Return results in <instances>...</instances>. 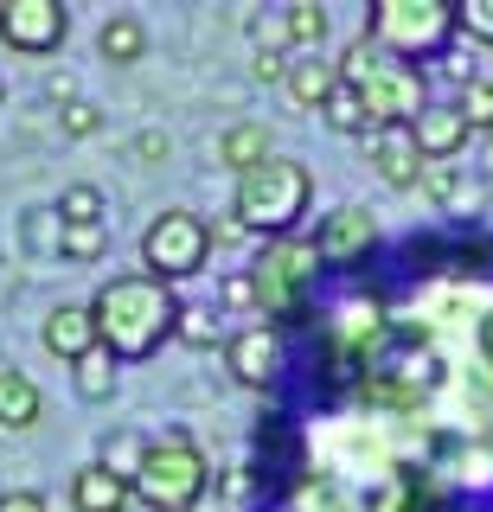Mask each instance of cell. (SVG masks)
Here are the masks:
<instances>
[{
    "label": "cell",
    "mask_w": 493,
    "mask_h": 512,
    "mask_svg": "<svg viewBox=\"0 0 493 512\" xmlns=\"http://www.w3.org/2000/svg\"><path fill=\"white\" fill-rule=\"evenodd\" d=\"M90 320H97V346L109 352L116 365H135V359H154L161 340H173L180 327V295L154 276H109L90 301Z\"/></svg>",
    "instance_id": "obj_1"
},
{
    "label": "cell",
    "mask_w": 493,
    "mask_h": 512,
    "mask_svg": "<svg viewBox=\"0 0 493 512\" xmlns=\"http://www.w3.org/2000/svg\"><path fill=\"white\" fill-rule=\"evenodd\" d=\"M308 205H314V173L289 154H269L263 167L237 173L231 218H237V231H257V237H295Z\"/></svg>",
    "instance_id": "obj_2"
},
{
    "label": "cell",
    "mask_w": 493,
    "mask_h": 512,
    "mask_svg": "<svg viewBox=\"0 0 493 512\" xmlns=\"http://www.w3.org/2000/svg\"><path fill=\"white\" fill-rule=\"evenodd\" d=\"M314 269H321L314 237H269L250 263V295H257L263 320H276V327L314 320Z\"/></svg>",
    "instance_id": "obj_3"
},
{
    "label": "cell",
    "mask_w": 493,
    "mask_h": 512,
    "mask_svg": "<svg viewBox=\"0 0 493 512\" xmlns=\"http://www.w3.org/2000/svg\"><path fill=\"white\" fill-rule=\"evenodd\" d=\"M205 487H212V468H205L199 442L186 436V429H167V436H148V455H141V468L129 480V493L148 512H193L205 500Z\"/></svg>",
    "instance_id": "obj_4"
},
{
    "label": "cell",
    "mask_w": 493,
    "mask_h": 512,
    "mask_svg": "<svg viewBox=\"0 0 493 512\" xmlns=\"http://www.w3.org/2000/svg\"><path fill=\"white\" fill-rule=\"evenodd\" d=\"M455 7L449 0H372L365 7V39L385 58L410 64V58H442L455 45Z\"/></svg>",
    "instance_id": "obj_5"
},
{
    "label": "cell",
    "mask_w": 493,
    "mask_h": 512,
    "mask_svg": "<svg viewBox=\"0 0 493 512\" xmlns=\"http://www.w3.org/2000/svg\"><path fill=\"white\" fill-rule=\"evenodd\" d=\"M205 256H212V231H205L199 212H161L141 231V276L154 282H186L205 269Z\"/></svg>",
    "instance_id": "obj_6"
},
{
    "label": "cell",
    "mask_w": 493,
    "mask_h": 512,
    "mask_svg": "<svg viewBox=\"0 0 493 512\" xmlns=\"http://www.w3.org/2000/svg\"><path fill=\"white\" fill-rule=\"evenodd\" d=\"M353 90H359L365 122H372V128H410V122H417L423 109H429L423 71H417V64H397V58H378Z\"/></svg>",
    "instance_id": "obj_7"
},
{
    "label": "cell",
    "mask_w": 493,
    "mask_h": 512,
    "mask_svg": "<svg viewBox=\"0 0 493 512\" xmlns=\"http://www.w3.org/2000/svg\"><path fill=\"white\" fill-rule=\"evenodd\" d=\"M65 39H71L65 0H0V45L26 58H52Z\"/></svg>",
    "instance_id": "obj_8"
},
{
    "label": "cell",
    "mask_w": 493,
    "mask_h": 512,
    "mask_svg": "<svg viewBox=\"0 0 493 512\" xmlns=\"http://www.w3.org/2000/svg\"><path fill=\"white\" fill-rule=\"evenodd\" d=\"M372 250H378V218L365 212V205H340V212H327L321 231H314V256L333 263V269H353Z\"/></svg>",
    "instance_id": "obj_9"
},
{
    "label": "cell",
    "mask_w": 493,
    "mask_h": 512,
    "mask_svg": "<svg viewBox=\"0 0 493 512\" xmlns=\"http://www.w3.org/2000/svg\"><path fill=\"white\" fill-rule=\"evenodd\" d=\"M365 160H372V173L391 192H417L423 186V167H429L410 128H372V135H365Z\"/></svg>",
    "instance_id": "obj_10"
},
{
    "label": "cell",
    "mask_w": 493,
    "mask_h": 512,
    "mask_svg": "<svg viewBox=\"0 0 493 512\" xmlns=\"http://www.w3.org/2000/svg\"><path fill=\"white\" fill-rule=\"evenodd\" d=\"M225 359H231V378L244 384V391H269L282 372V340L276 327H244L225 340Z\"/></svg>",
    "instance_id": "obj_11"
},
{
    "label": "cell",
    "mask_w": 493,
    "mask_h": 512,
    "mask_svg": "<svg viewBox=\"0 0 493 512\" xmlns=\"http://www.w3.org/2000/svg\"><path fill=\"white\" fill-rule=\"evenodd\" d=\"M410 135H417V148H423L429 167H449V160H455L461 148H468V135H474V128L461 122V109H455V103H429L423 116L410 122Z\"/></svg>",
    "instance_id": "obj_12"
},
{
    "label": "cell",
    "mask_w": 493,
    "mask_h": 512,
    "mask_svg": "<svg viewBox=\"0 0 493 512\" xmlns=\"http://www.w3.org/2000/svg\"><path fill=\"white\" fill-rule=\"evenodd\" d=\"M45 352L52 359H65V365H77L84 352H97V320H90V308H77V301H65V308H52L45 314Z\"/></svg>",
    "instance_id": "obj_13"
},
{
    "label": "cell",
    "mask_w": 493,
    "mask_h": 512,
    "mask_svg": "<svg viewBox=\"0 0 493 512\" xmlns=\"http://www.w3.org/2000/svg\"><path fill=\"white\" fill-rule=\"evenodd\" d=\"M129 500H135L129 480L109 474V468H97V461L71 474V512H129Z\"/></svg>",
    "instance_id": "obj_14"
},
{
    "label": "cell",
    "mask_w": 493,
    "mask_h": 512,
    "mask_svg": "<svg viewBox=\"0 0 493 512\" xmlns=\"http://www.w3.org/2000/svg\"><path fill=\"white\" fill-rule=\"evenodd\" d=\"M282 84H289V103H295V109H321L327 96L340 90V64L321 58V52H308V58L289 64V77H282Z\"/></svg>",
    "instance_id": "obj_15"
},
{
    "label": "cell",
    "mask_w": 493,
    "mask_h": 512,
    "mask_svg": "<svg viewBox=\"0 0 493 512\" xmlns=\"http://www.w3.org/2000/svg\"><path fill=\"white\" fill-rule=\"evenodd\" d=\"M45 410L39 384L20 372V365H0V429H33Z\"/></svg>",
    "instance_id": "obj_16"
},
{
    "label": "cell",
    "mask_w": 493,
    "mask_h": 512,
    "mask_svg": "<svg viewBox=\"0 0 493 512\" xmlns=\"http://www.w3.org/2000/svg\"><path fill=\"white\" fill-rule=\"evenodd\" d=\"M365 512H436V487L417 480V474H391L385 487H372Z\"/></svg>",
    "instance_id": "obj_17"
},
{
    "label": "cell",
    "mask_w": 493,
    "mask_h": 512,
    "mask_svg": "<svg viewBox=\"0 0 493 512\" xmlns=\"http://www.w3.org/2000/svg\"><path fill=\"white\" fill-rule=\"evenodd\" d=\"M218 160L237 173H250V167H263L269 160V128L263 122H231L225 135H218Z\"/></svg>",
    "instance_id": "obj_18"
},
{
    "label": "cell",
    "mask_w": 493,
    "mask_h": 512,
    "mask_svg": "<svg viewBox=\"0 0 493 512\" xmlns=\"http://www.w3.org/2000/svg\"><path fill=\"white\" fill-rule=\"evenodd\" d=\"M97 52H103L109 64H135L141 52H148V32H141L135 13H116V20L97 32Z\"/></svg>",
    "instance_id": "obj_19"
},
{
    "label": "cell",
    "mask_w": 493,
    "mask_h": 512,
    "mask_svg": "<svg viewBox=\"0 0 493 512\" xmlns=\"http://www.w3.org/2000/svg\"><path fill=\"white\" fill-rule=\"evenodd\" d=\"M141 455H148V436H135V429H109V436H103V448H97V468L122 474V480H135Z\"/></svg>",
    "instance_id": "obj_20"
},
{
    "label": "cell",
    "mask_w": 493,
    "mask_h": 512,
    "mask_svg": "<svg viewBox=\"0 0 493 512\" xmlns=\"http://www.w3.org/2000/svg\"><path fill=\"white\" fill-rule=\"evenodd\" d=\"M282 26H289V45H308V52H321L327 32H333V20H327L321 0H295V7L282 13Z\"/></svg>",
    "instance_id": "obj_21"
},
{
    "label": "cell",
    "mask_w": 493,
    "mask_h": 512,
    "mask_svg": "<svg viewBox=\"0 0 493 512\" xmlns=\"http://www.w3.org/2000/svg\"><path fill=\"white\" fill-rule=\"evenodd\" d=\"M116 359H109V352L97 346V352H84V359H77V397H90V404H103V397H116Z\"/></svg>",
    "instance_id": "obj_22"
},
{
    "label": "cell",
    "mask_w": 493,
    "mask_h": 512,
    "mask_svg": "<svg viewBox=\"0 0 493 512\" xmlns=\"http://www.w3.org/2000/svg\"><path fill=\"white\" fill-rule=\"evenodd\" d=\"M321 116H327V128L333 135H372V122H365V103H359V90L353 84H340L321 103Z\"/></svg>",
    "instance_id": "obj_23"
},
{
    "label": "cell",
    "mask_w": 493,
    "mask_h": 512,
    "mask_svg": "<svg viewBox=\"0 0 493 512\" xmlns=\"http://www.w3.org/2000/svg\"><path fill=\"white\" fill-rule=\"evenodd\" d=\"M103 250H109L103 224H65V237H58V256H71V263H97Z\"/></svg>",
    "instance_id": "obj_24"
},
{
    "label": "cell",
    "mask_w": 493,
    "mask_h": 512,
    "mask_svg": "<svg viewBox=\"0 0 493 512\" xmlns=\"http://www.w3.org/2000/svg\"><path fill=\"white\" fill-rule=\"evenodd\" d=\"M58 224H103V192L97 186H65V199L52 205Z\"/></svg>",
    "instance_id": "obj_25"
},
{
    "label": "cell",
    "mask_w": 493,
    "mask_h": 512,
    "mask_svg": "<svg viewBox=\"0 0 493 512\" xmlns=\"http://www.w3.org/2000/svg\"><path fill=\"white\" fill-rule=\"evenodd\" d=\"M455 109H461V122H468V128L493 135V84H487V77H474V84L455 96Z\"/></svg>",
    "instance_id": "obj_26"
},
{
    "label": "cell",
    "mask_w": 493,
    "mask_h": 512,
    "mask_svg": "<svg viewBox=\"0 0 493 512\" xmlns=\"http://www.w3.org/2000/svg\"><path fill=\"white\" fill-rule=\"evenodd\" d=\"M455 26L468 32L474 45H493V0H461V7H455Z\"/></svg>",
    "instance_id": "obj_27"
},
{
    "label": "cell",
    "mask_w": 493,
    "mask_h": 512,
    "mask_svg": "<svg viewBox=\"0 0 493 512\" xmlns=\"http://www.w3.org/2000/svg\"><path fill=\"white\" fill-rule=\"evenodd\" d=\"M173 333H180L186 346H199V352H212V346H218V320L205 314V308H180V327H173Z\"/></svg>",
    "instance_id": "obj_28"
},
{
    "label": "cell",
    "mask_w": 493,
    "mask_h": 512,
    "mask_svg": "<svg viewBox=\"0 0 493 512\" xmlns=\"http://www.w3.org/2000/svg\"><path fill=\"white\" fill-rule=\"evenodd\" d=\"M58 122H65L71 141H90V135L103 128V109H97V103H65V116H58Z\"/></svg>",
    "instance_id": "obj_29"
},
{
    "label": "cell",
    "mask_w": 493,
    "mask_h": 512,
    "mask_svg": "<svg viewBox=\"0 0 493 512\" xmlns=\"http://www.w3.org/2000/svg\"><path fill=\"white\" fill-rule=\"evenodd\" d=\"M26 237H33V250L58 256V237H65V224H58V212H33V218H26Z\"/></svg>",
    "instance_id": "obj_30"
},
{
    "label": "cell",
    "mask_w": 493,
    "mask_h": 512,
    "mask_svg": "<svg viewBox=\"0 0 493 512\" xmlns=\"http://www.w3.org/2000/svg\"><path fill=\"white\" fill-rule=\"evenodd\" d=\"M423 192L436 205H455L461 199V180H455V167H423Z\"/></svg>",
    "instance_id": "obj_31"
},
{
    "label": "cell",
    "mask_w": 493,
    "mask_h": 512,
    "mask_svg": "<svg viewBox=\"0 0 493 512\" xmlns=\"http://www.w3.org/2000/svg\"><path fill=\"white\" fill-rule=\"evenodd\" d=\"M493 269V244H461L455 250V276H487Z\"/></svg>",
    "instance_id": "obj_32"
},
{
    "label": "cell",
    "mask_w": 493,
    "mask_h": 512,
    "mask_svg": "<svg viewBox=\"0 0 493 512\" xmlns=\"http://www.w3.org/2000/svg\"><path fill=\"white\" fill-rule=\"evenodd\" d=\"M0 512H52V506H45V493H33V487H13V493H0Z\"/></svg>",
    "instance_id": "obj_33"
},
{
    "label": "cell",
    "mask_w": 493,
    "mask_h": 512,
    "mask_svg": "<svg viewBox=\"0 0 493 512\" xmlns=\"http://www.w3.org/2000/svg\"><path fill=\"white\" fill-rule=\"evenodd\" d=\"M257 77H263V84H276V77H289V58H282L276 45H257Z\"/></svg>",
    "instance_id": "obj_34"
},
{
    "label": "cell",
    "mask_w": 493,
    "mask_h": 512,
    "mask_svg": "<svg viewBox=\"0 0 493 512\" xmlns=\"http://www.w3.org/2000/svg\"><path fill=\"white\" fill-rule=\"evenodd\" d=\"M135 160H167V135H135Z\"/></svg>",
    "instance_id": "obj_35"
},
{
    "label": "cell",
    "mask_w": 493,
    "mask_h": 512,
    "mask_svg": "<svg viewBox=\"0 0 493 512\" xmlns=\"http://www.w3.org/2000/svg\"><path fill=\"white\" fill-rule=\"evenodd\" d=\"M225 301H231V308H250V301H257V295H250V276H231L225 282Z\"/></svg>",
    "instance_id": "obj_36"
},
{
    "label": "cell",
    "mask_w": 493,
    "mask_h": 512,
    "mask_svg": "<svg viewBox=\"0 0 493 512\" xmlns=\"http://www.w3.org/2000/svg\"><path fill=\"white\" fill-rule=\"evenodd\" d=\"M481 359H487V372H493V308H487V320H481Z\"/></svg>",
    "instance_id": "obj_37"
},
{
    "label": "cell",
    "mask_w": 493,
    "mask_h": 512,
    "mask_svg": "<svg viewBox=\"0 0 493 512\" xmlns=\"http://www.w3.org/2000/svg\"><path fill=\"white\" fill-rule=\"evenodd\" d=\"M487 173H493V141H487Z\"/></svg>",
    "instance_id": "obj_38"
},
{
    "label": "cell",
    "mask_w": 493,
    "mask_h": 512,
    "mask_svg": "<svg viewBox=\"0 0 493 512\" xmlns=\"http://www.w3.org/2000/svg\"><path fill=\"white\" fill-rule=\"evenodd\" d=\"M0 103H7V84H0Z\"/></svg>",
    "instance_id": "obj_39"
}]
</instances>
